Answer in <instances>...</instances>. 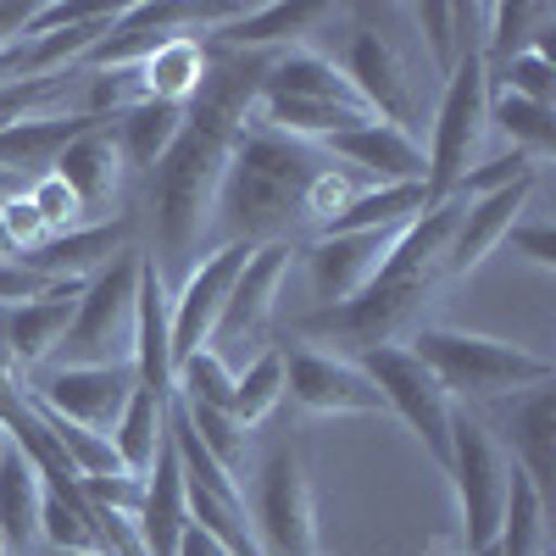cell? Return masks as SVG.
<instances>
[{
	"instance_id": "6da1fadb",
	"label": "cell",
	"mask_w": 556,
	"mask_h": 556,
	"mask_svg": "<svg viewBox=\"0 0 556 556\" xmlns=\"http://www.w3.org/2000/svg\"><path fill=\"white\" fill-rule=\"evenodd\" d=\"M273 51H228V45H206V78L184 106V123L162 162L146 173L151 178V223H156V251H146L167 278L190 273L201 262V245L212 235V206L223 190L228 156H235L240 134L256 112L262 73Z\"/></svg>"
},
{
	"instance_id": "7a4b0ae2",
	"label": "cell",
	"mask_w": 556,
	"mask_h": 556,
	"mask_svg": "<svg viewBox=\"0 0 556 556\" xmlns=\"http://www.w3.org/2000/svg\"><path fill=\"white\" fill-rule=\"evenodd\" d=\"M334 162L323 156L317 146L267 128L251 112L235 156H228L217 206H212L217 245H251V251L256 245H295L301 228H312L306 223V195H312V184Z\"/></svg>"
},
{
	"instance_id": "3957f363",
	"label": "cell",
	"mask_w": 556,
	"mask_h": 556,
	"mask_svg": "<svg viewBox=\"0 0 556 556\" xmlns=\"http://www.w3.org/2000/svg\"><path fill=\"white\" fill-rule=\"evenodd\" d=\"M406 351L429 367L451 401H506V395L556 384V362L495 334L451 329V323H417Z\"/></svg>"
},
{
	"instance_id": "277c9868",
	"label": "cell",
	"mask_w": 556,
	"mask_h": 556,
	"mask_svg": "<svg viewBox=\"0 0 556 556\" xmlns=\"http://www.w3.org/2000/svg\"><path fill=\"white\" fill-rule=\"evenodd\" d=\"M468 7H462V51L456 67L445 73L440 89V106H434V134H429V151H424V201H445L456 190V178L473 167L479 156V139L490 123V78H484V56H479V39L468 34Z\"/></svg>"
},
{
	"instance_id": "5b68a950",
	"label": "cell",
	"mask_w": 556,
	"mask_h": 556,
	"mask_svg": "<svg viewBox=\"0 0 556 556\" xmlns=\"http://www.w3.org/2000/svg\"><path fill=\"white\" fill-rule=\"evenodd\" d=\"M139 262L146 251H117L96 278H84L78 312L62 334V367H101V362H134V301H139Z\"/></svg>"
},
{
	"instance_id": "8992f818",
	"label": "cell",
	"mask_w": 556,
	"mask_h": 556,
	"mask_svg": "<svg viewBox=\"0 0 556 556\" xmlns=\"http://www.w3.org/2000/svg\"><path fill=\"white\" fill-rule=\"evenodd\" d=\"M445 479L456 484L462 551H468V556L490 551L495 534H501L513 462H506V451H501L495 434L484 429V417H473L468 406H451V462H445Z\"/></svg>"
},
{
	"instance_id": "52a82bcc",
	"label": "cell",
	"mask_w": 556,
	"mask_h": 556,
	"mask_svg": "<svg viewBox=\"0 0 556 556\" xmlns=\"http://www.w3.org/2000/svg\"><path fill=\"white\" fill-rule=\"evenodd\" d=\"M251 534L262 556H317V513H312V484L290 445H273L256 462L251 501H245Z\"/></svg>"
},
{
	"instance_id": "ba28073f",
	"label": "cell",
	"mask_w": 556,
	"mask_h": 556,
	"mask_svg": "<svg viewBox=\"0 0 556 556\" xmlns=\"http://www.w3.org/2000/svg\"><path fill=\"white\" fill-rule=\"evenodd\" d=\"M351 362L367 374V384L384 395V412H395L401 424L424 440V451L434 456V468L445 473V462H451V395L434 384L429 367L417 362L406 345H374V351H362Z\"/></svg>"
},
{
	"instance_id": "9c48e42d",
	"label": "cell",
	"mask_w": 556,
	"mask_h": 556,
	"mask_svg": "<svg viewBox=\"0 0 556 556\" xmlns=\"http://www.w3.org/2000/svg\"><path fill=\"white\" fill-rule=\"evenodd\" d=\"M285 351V395L317 417H384V395L367 384L351 356H329L312 345H278Z\"/></svg>"
},
{
	"instance_id": "30bf717a",
	"label": "cell",
	"mask_w": 556,
	"mask_h": 556,
	"mask_svg": "<svg viewBox=\"0 0 556 556\" xmlns=\"http://www.w3.org/2000/svg\"><path fill=\"white\" fill-rule=\"evenodd\" d=\"M251 262V245H212L190 273H184L178 295L167 301V340H173V367L212 345V329L223 317V301L235 290L240 267Z\"/></svg>"
},
{
	"instance_id": "8fae6325",
	"label": "cell",
	"mask_w": 556,
	"mask_h": 556,
	"mask_svg": "<svg viewBox=\"0 0 556 556\" xmlns=\"http://www.w3.org/2000/svg\"><path fill=\"white\" fill-rule=\"evenodd\" d=\"M334 67L345 73V84L356 89V101L374 112L379 123H390V128H401V134L417 128V96H412L406 62H401V51H395L390 34H379L374 23L351 28V39H345V51H340Z\"/></svg>"
},
{
	"instance_id": "7c38bea8",
	"label": "cell",
	"mask_w": 556,
	"mask_h": 556,
	"mask_svg": "<svg viewBox=\"0 0 556 556\" xmlns=\"http://www.w3.org/2000/svg\"><path fill=\"white\" fill-rule=\"evenodd\" d=\"M134 390H139L134 362H101V367H51V374H39L28 384V401L51 406L56 417H67L78 429L112 434V424L123 417Z\"/></svg>"
},
{
	"instance_id": "4fadbf2b",
	"label": "cell",
	"mask_w": 556,
	"mask_h": 556,
	"mask_svg": "<svg viewBox=\"0 0 556 556\" xmlns=\"http://www.w3.org/2000/svg\"><path fill=\"white\" fill-rule=\"evenodd\" d=\"M295 256H301V245H256L251 251V262L240 267L235 290H228V301H223V317H217V329H212V351L251 345V340L267 334L273 295H278V285H285V273H290Z\"/></svg>"
},
{
	"instance_id": "5bb4252c",
	"label": "cell",
	"mask_w": 556,
	"mask_h": 556,
	"mask_svg": "<svg viewBox=\"0 0 556 556\" xmlns=\"http://www.w3.org/2000/svg\"><path fill=\"white\" fill-rule=\"evenodd\" d=\"M534 190H540V173H529V178H518V184H506V190H495V195L462 201L456 235H451L445 262H440L445 285H451V278H468V273H473V267H479V262L506 240V228H513V223L523 217V206L534 201Z\"/></svg>"
},
{
	"instance_id": "9a60e30c",
	"label": "cell",
	"mask_w": 556,
	"mask_h": 556,
	"mask_svg": "<svg viewBox=\"0 0 556 556\" xmlns=\"http://www.w3.org/2000/svg\"><path fill=\"white\" fill-rule=\"evenodd\" d=\"M401 228H367V235H317L301 256H306V278H312V295L323 306H340L351 295L367 290V278L379 273L390 240Z\"/></svg>"
},
{
	"instance_id": "2e32d148",
	"label": "cell",
	"mask_w": 556,
	"mask_h": 556,
	"mask_svg": "<svg viewBox=\"0 0 556 556\" xmlns=\"http://www.w3.org/2000/svg\"><path fill=\"white\" fill-rule=\"evenodd\" d=\"M78 295H84L78 278H62V285H51V290L34 295V301L0 306V356H7L17 374L39 367L45 356L62 345L67 323H73V312H78Z\"/></svg>"
},
{
	"instance_id": "e0dca14e",
	"label": "cell",
	"mask_w": 556,
	"mask_h": 556,
	"mask_svg": "<svg viewBox=\"0 0 556 556\" xmlns=\"http://www.w3.org/2000/svg\"><path fill=\"white\" fill-rule=\"evenodd\" d=\"M51 173L73 190V201L84 206V217L89 223H106V212L117 206V195H123V156H117V139H112V128L101 123V128H89V134H78L73 146L51 162Z\"/></svg>"
},
{
	"instance_id": "ac0fdd59",
	"label": "cell",
	"mask_w": 556,
	"mask_h": 556,
	"mask_svg": "<svg viewBox=\"0 0 556 556\" xmlns=\"http://www.w3.org/2000/svg\"><path fill=\"white\" fill-rule=\"evenodd\" d=\"M323 156H340L345 167L379 178V184H424V146H417V134H401L390 123H362V128H345L334 139H323L317 146Z\"/></svg>"
},
{
	"instance_id": "d6986e66",
	"label": "cell",
	"mask_w": 556,
	"mask_h": 556,
	"mask_svg": "<svg viewBox=\"0 0 556 556\" xmlns=\"http://www.w3.org/2000/svg\"><path fill=\"white\" fill-rule=\"evenodd\" d=\"M117 251H128V223H84V228H67V235H51L39 240L34 251L12 256L17 267L51 278V285H62V278H96Z\"/></svg>"
},
{
	"instance_id": "ffe728a7",
	"label": "cell",
	"mask_w": 556,
	"mask_h": 556,
	"mask_svg": "<svg viewBox=\"0 0 556 556\" xmlns=\"http://www.w3.org/2000/svg\"><path fill=\"white\" fill-rule=\"evenodd\" d=\"M262 101H312V106H356V112H367L356 101V89L345 84V73L334 67V56H323V51H273L267 73H262Z\"/></svg>"
},
{
	"instance_id": "44dd1931",
	"label": "cell",
	"mask_w": 556,
	"mask_h": 556,
	"mask_svg": "<svg viewBox=\"0 0 556 556\" xmlns=\"http://www.w3.org/2000/svg\"><path fill=\"white\" fill-rule=\"evenodd\" d=\"M134 379L139 390L173 395V340H167V285L156 262H139V301H134Z\"/></svg>"
},
{
	"instance_id": "7402d4cb",
	"label": "cell",
	"mask_w": 556,
	"mask_h": 556,
	"mask_svg": "<svg viewBox=\"0 0 556 556\" xmlns=\"http://www.w3.org/2000/svg\"><path fill=\"white\" fill-rule=\"evenodd\" d=\"M513 468L540 490V501H551L556 490V390L540 384V390H523L513 395Z\"/></svg>"
},
{
	"instance_id": "603a6c76",
	"label": "cell",
	"mask_w": 556,
	"mask_h": 556,
	"mask_svg": "<svg viewBox=\"0 0 556 556\" xmlns=\"http://www.w3.org/2000/svg\"><path fill=\"white\" fill-rule=\"evenodd\" d=\"M134 529H139V540H146L151 556H173L178 551V534L190 529V506H184V479H178L173 445L156 451V468L146 473V495H139Z\"/></svg>"
},
{
	"instance_id": "cb8c5ba5",
	"label": "cell",
	"mask_w": 556,
	"mask_h": 556,
	"mask_svg": "<svg viewBox=\"0 0 556 556\" xmlns=\"http://www.w3.org/2000/svg\"><path fill=\"white\" fill-rule=\"evenodd\" d=\"M139 78V101H167V106H190V96L206 78V39L201 34H178L162 51H151L134 67Z\"/></svg>"
},
{
	"instance_id": "d4e9b609",
	"label": "cell",
	"mask_w": 556,
	"mask_h": 556,
	"mask_svg": "<svg viewBox=\"0 0 556 556\" xmlns=\"http://www.w3.org/2000/svg\"><path fill=\"white\" fill-rule=\"evenodd\" d=\"M323 17H329V7H312V0H295V7H245L240 17L217 23L206 34V45H228V51H273V45L301 39Z\"/></svg>"
},
{
	"instance_id": "484cf974",
	"label": "cell",
	"mask_w": 556,
	"mask_h": 556,
	"mask_svg": "<svg viewBox=\"0 0 556 556\" xmlns=\"http://www.w3.org/2000/svg\"><path fill=\"white\" fill-rule=\"evenodd\" d=\"M39 473L28 468V456L7 440L0 445V545L7 551H39Z\"/></svg>"
},
{
	"instance_id": "4316f807",
	"label": "cell",
	"mask_w": 556,
	"mask_h": 556,
	"mask_svg": "<svg viewBox=\"0 0 556 556\" xmlns=\"http://www.w3.org/2000/svg\"><path fill=\"white\" fill-rule=\"evenodd\" d=\"M167 401H173V395L134 390L128 406H123V417L112 424L106 440H112V451H117V462H123L128 479H146V473L156 468V451L167 445Z\"/></svg>"
},
{
	"instance_id": "83f0119b",
	"label": "cell",
	"mask_w": 556,
	"mask_h": 556,
	"mask_svg": "<svg viewBox=\"0 0 556 556\" xmlns=\"http://www.w3.org/2000/svg\"><path fill=\"white\" fill-rule=\"evenodd\" d=\"M184 123V106H167V101H134L123 106L106 128L117 139V156L128 173H151L162 162V151L173 146V134Z\"/></svg>"
},
{
	"instance_id": "f1b7e54d",
	"label": "cell",
	"mask_w": 556,
	"mask_h": 556,
	"mask_svg": "<svg viewBox=\"0 0 556 556\" xmlns=\"http://www.w3.org/2000/svg\"><path fill=\"white\" fill-rule=\"evenodd\" d=\"M424 184H379V190L351 195L317 235H367V228H406L417 212H424Z\"/></svg>"
},
{
	"instance_id": "f546056e",
	"label": "cell",
	"mask_w": 556,
	"mask_h": 556,
	"mask_svg": "<svg viewBox=\"0 0 556 556\" xmlns=\"http://www.w3.org/2000/svg\"><path fill=\"white\" fill-rule=\"evenodd\" d=\"M551 545V513L540 490L513 468V484H506V513H501V534H495V556H545Z\"/></svg>"
},
{
	"instance_id": "4dcf8cb0",
	"label": "cell",
	"mask_w": 556,
	"mask_h": 556,
	"mask_svg": "<svg viewBox=\"0 0 556 556\" xmlns=\"http://www.w3.org/2000/svg\"><path fill=\"white\" fill-rule=\"evenodd\" d=\"M178 401V395H173ZM184 406V424L195 429L201 451L217 462V468L245 490V468H251V429L240 424L235 412H217V406H195V401H178Z\"/></svg>"
},
{
	"instance_id": "1f68e13d",
	"label": "cell",
	"mask_w": 556,
	"mask_h": 556,
	"mask_svg": "<svg viewBox=\"0 0 556 556\" xmlns=\"http://www.w3.org/2000/svg\"><path fill=\"white\" fill-rule=\"evenodd\" d=\"M484 23H490V34L479 39V56H484V73H495L501 62L534 51V39L556 23V7H529V0H518V7H490Z\"/></svg>"
},
{
	"instance_id": "d6a6232c",
	"label": "cell",
	"mask_w": 556,
	"mask_h": 556,
	"mask_svg": "<svg viewBox=\"0 0 556 556\" xmlns=\"http://www.w3.org/2000/svg\"><path fill=\"white\" fill-rule=\"evenodd\" d=\"M490 123L513 139V151H523L529 162H545L556 151V112L551 106H534V101L506 96V89H490Z\"/></svg>"
},
{
	"instance_id": "836d02e7",
	"label": "cell",
	"mask_w": 556,
	"mask_h": 556,
	"mask_svg": "<svg viewBox=\"0 0 556 556\" xmlns=\"http://www.w3.org/2000/svg\"><path fill=\"white\" fill-rule=\"evenodd\" d=\"M278 401H285V351L267 345L245 374H235V417L245 429H256L278 412Z\"/></svg>"
},
{
	"instance_id": "e575fe53",
	"label": "cell",
	"mask_w": 556,
	"mask_h": 556,
	"mask_svg": "<svg viewBox=\"0 0 556 556\" xmlns=\"http://www.w3.org/2000/svg\"><path fill=\"white\" fill-rule=\"evenodd\" d=\"M490 89H506V96H518V101H534V106H551L556 101V62L523 51L513 62H501L495 73H484Z\"/></svg>"
},
{
	"instance_id": "d590c367",
	"label": "cell",
	"mask_w": 556,
	"mask_h": 556,
	"mask_svg": "<svg viewBox=\"0 0 556 556\" xmlns=\"http://www.w3.org/2000/svg\"><path fill=\"white\" fill-rule=\"evenodd\" d=\"M28 206L39 212V223H45V235H67V228H84L89 217H84V206L73 201V190L56 178V173H39V178H28Z\"/></svg>"
},
{
	"instance_id": "8d00e7d4",
	"label": "cell",
	"mask_w": 556,
	"mask_h": 556,
	"mask_svg": "<svg viewBox=\"0 0 556 556\" xmlns=\"http://www.w3.org/2000/svg\"><path fill=\"white\" fill-rule=\"evenodd\" d=\"M412 17H417V28H424V39H429L434 67L451 73L456 51H462V7H417Z\"/></svg>"
},
{
	"instance_id": "74e56055",
	"label": "cell",
	"mask_w": 556,
	"mask_h": 556,
	"mask_svg": "<svg viewBox=\"0 0 556 556\" xmlns=\"http://www.w3.org/2000/svg\"><path fill=\"white\" fill-rule=\"evenodd\" d=\"M506 245H513V251H523L534 267H556V223L545 217V212H529L523 206V217L513 223V228H506Z\"/></svg>"
},
{
	"instance_id": "f35d334b",
	"label": "cell",
	"mask_w": 556,
	"mask_h": 556,
	"mask_svg": "<svg viewBox=\"0 0 556 556\" xmlns=\"http://www.w3.org/2000/svg\"><path fill=\"white\" fill-rule=\"evenodd\" d=\"M0 223H7V240H12V251H17V256H23V251H34L39 240H51V235H45V223H39V212L28 206V195L0 201Z\"/></svg>"
},
{
	"instance_id": "ab89813d",
	"label": "cell",
	"mask_w": 556,
	"mask_h": 556,
	"mask_svg": "<svg viewBox=\"0 0 556 556\" xmlns=\"http://www.w3.org/2000/svg\"><path fill=\"white\" fill-rule=\"evenodd\" d=\"M45 290H51V278H39V273H28V267H17V262H0V306L34 301V295H45Z\"/></svg>"
},
{
	"instance_id": "60d3db41",
	"label": "cell",
	"mask_w": 556,
	"mask_h": 556,
	"mask_svg": "<svg viewBox=\"0 0 556 556\" xmlns=\"http://www.w3.org/2000/svg\"><path fill=\"white\" fill-rule=\"evenodd\" d=\"M34 0H0V56L7 51H17L23 45V34H28V23H34Z\"/></svg>"
},
{
	"instance_id": "b9f144b4",
	"label": "cell",
	"mask_w": 556,
	"mask_h": 556,
	"mask_svg": "<svg viewBox=\"0 0 556 556\" xmlns=\"http://www.w3.org/2000/svg\"><path fill=\"white\" fill-rule=\"evenodd\" d=\"M173 556H228V551H223L206 529H195V523H190V529L178 534V551H173Z\"/></svg>"
},
{
	"instance_id": "7bdbcfd3",
	"label": "cell",
	"mask_w": 556,
	"mask_h": 556,
	"mask_svg": "<svg viewBox=\"0 0 556 556\" xmlns=\"http://www.w3.org/2000/svg\"><path fill=\"white\" fill-rule=\"evenodd\" d=\"M28 190V178L23 173H7V167H0V201H12V195H23Z\"/></svg>"
},
{
	"instance_id": "ee69618b",
	"label": "cell",
	"mask_w": 556,
	"mask_h": 556,
	"mask_svg": "<svg viewBox=\"0 0 556 556\" xmlns=\"http://www.w3.org/2000/svg\"><path fill=\"white\" fill-rule=\"evenodd\" d=\"M17 78H23V56H17V51H7V56H0V89L17 84Z\"/></svg>"
},
{
	"instance_id": "f6af8a7d",
	"label": "cell",
	"mask_w": 556,
	"mask_h": 556,
	"mask_svg": "<svg viewBox=\"0 0 556 556\" xmlns=\"http://www.w3.org/2000/svg\"><path fill=\"white\" fill-rule=\"evenodd\" d=\"M28 556H101V551H51V545H39V551H28Z\"/></svg>"
},
{
	"instance_id": "bcb514c9",
	"label": "cell",
	"mask_w": 556,
	"mask_h": 556,
	"mask_svg": "<svg viewBox=\"0 0 556 556\" xmlns=\"http://www.w3.org/2000/svg\"><path fill=\"white\" fill-rule=\"evenodd\" d=\"M7 556H23V551H7Z\"/></svg>"
},
{
	"instance_id": "7dc6e473",
	"label": "cell",
	"mask_w": 556,
	"mask_h": 556,
	"mask_svg": "<svg viewBox=\"0 0 556 556\" xmlns=\"http://www.w3.org/2000/svg\"><path fill=\"white\" fill-rule=\"evenodd\" d=\"M0 556H7V545H0Z\"/></svg>"
},
{
	"instance_id": "c3c4849f",
	"label": "cell",
	"mask_w": 556,
	"mask_h": 556,
	"mask_svg": "<svg viewBox=\"0 0 556 556\" xmlns=\"http://www.w3.org/2000/svg\"><path fill=\"white\" fill-rule=\"evenodd\" d=\"M0 445H7V434H0Z\"/></svg>"
}]
</instances>
